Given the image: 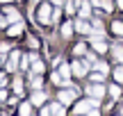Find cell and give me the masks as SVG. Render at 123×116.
Masks as SVG:
<instances>
[{
    "instance_id": "14",
    "label": "cell",
    "mask_w": 123,
    "mask_h": 116,
    "mask_svg": "<svg viewBox=\"0 0 123 116\" xmlns=\"http://www.w3.org/2000/svg\"><path fill=\"white\" fill-rule=\"evenodd\" d=\"M16 21H21V14L14 9H7V23H16Z\"/></svg>"
},
{
    "instance_id": "7",
    "label": "cell",
    "mask_w": 123,
    "mask_h": 116,
    "mask_svg": "<svg viewBox=\"0 0 123 116\" xmlns=\"http://www.w3.org/2000/svg\"><path fill=\"white\" fill-rule=\"evenodd\" d=\"M75 30H78L80 34H87V32H91V27H89V23L84 21V18H80V21H75Z\"/></svg>"
},
{
    "instance_id": "4",
    "label": "cell",
    "mask_w": 123,
    "mask_h": 116,
    "mask_svg": "<svg viewBox=\"0 0 123 116\" xmlns=\"http://www.w3.org/2000/svg\"><path fill=\"white\" fill-rule=\"evenodd\" d=\"M50 14H53L50 5H43V7L39 9V21H41V23H50Z\"/></svg>"
},
{
    "instance_id": "10",
    "label": "cell",
    "mask_w": 123,
    "mask_h": 116,
    "mask_svg": "<svg viewBox=\"0 0 123 116\" xmlns=\"http://www.w3.org/2000/svg\"><path fill=\"white\" fill-rule=\"evenodd\" d=\"M16 66H18V52H12V57H9V62H7V71H16Z\"/></svg>"
},
{
    "instance_id": "11",
    "label": "cell",
    "mask_w": 123,
    "mask_h": 116,
    "mask_svg": "<svg viewBox=\"0 0 123 116\" xmlns=\"http://www.w3.org/2000/svg\"><path fill=\"white\" fill-rule=\"evenodd\" d=\"M93 50H96V52H107V46H105V41L103 39H93Z\"/></svg>"
},
{
    "instance_id": "17",
    "label": "cell",
    "mask_w": 123,
    "mask_h": 116,
    "mask_svg": "<svg viewBox=\"0 0 123 116\" xmlns=\"http://www.w3.org/2000/svg\"><path fill=\"white\" fill-rule=\"evenodd\" d=\"M112 30H114L119 36H123V23H112Z\"/></svg>"
},
{
    "instance_id": "8",
    "label": "cell",
    "mask_w": 123,
    "mask_h": 116,
    "mask_svg": "<svg viewBox=\"0 0 123 116\" xmlns=\"http://www.w3.org/2000/svg\"><path fill=\"white\" fill-rule=\"evenodd\" d=\"M30 59H32V71L34 73H43V62H41L37 55H30Z\"/></svg>"
},
{
    "instance_id": "1",
    "label": "cell",
    "mask_w": 123,
    "mask_h": 116,
    "mask_svg": "<svg viewBox=\"0 0 123 116\" xmlns=\"http://www.w3.org/2000/svg\"><path fill=\"white\" fill-rule=\"evenodd\" d=\"M68 75H71V66H62V68H59V73H55V75H53V80H55V84L71 87V82H68Z\"/></svg>"
},
{
    "instance_id": "19",
    "label": "cell",
    "mask_w": 123,
    "mask_h": 116,
    "mask_svg": "<svg viewBox=\"0 0 123 116\" xmlns=\"http://www.w3.org/2000/svg\"><path fill=\"white\" fill-rule=\"evenodd\" d=\"M84 52H87V46H84V43H78V46H75V55H84Z\"/></svg>"
},
{
    "instance_id": "3",
    "label": "cell",
    "mask_w": 123,
    "mask_h": 116,
    "mask_svg": "<svg viewBox=\"0 0 123 116\" xmlns=\"http://www.w3.org/2000/svg\"><path fill=\"white\" fill-rule=\"evenodd\" d=\"M87 68H89V62H75L73 66H71V71L78 77H82V75H87Z\"/></svg>"
},
{
    "instance_id": "25",
    "label": "cell",
    "mask_w": 123,
    "mask_h": 116,
    "mask_svg": "<svg viewBox=\"0 0 123 116\" xmlns=\"http://www.w3.org/2000/svg\"><path fill=\"white\" fill-rule=\"evenodd\" d=\"M91 77H93V80H96V82H100V80H103V77H105V73H100V71H96V73H93V75H91Z\"/></svg>"
},
{
    "instance_id": "22",
    "label": "cell",
    "mask_w": 123,
    "mask_h": 116,
    "mask_svg": "<svg viewBox=\"0 0 123 116\" xmlns=\"http://www.w3.org/2000/svg\"><path fill=\"white\" fill-rule=\"evenodd\" d=\"M114 57L119 59V62H123V48H114Z\"/></svg>"
},
{
    "instance_id": "5",
    "label": "cell",
    "mask_w": 123,
    "mask_h": 116,
    "mask_svg": "<svg viewBox=\"0 0 123 116\" xmlns=\"http://www.w3.org/2000/svg\"><path fill=\"white\" fill-rule=\"evenodd\" d=\"M87 93L91 96V98H100V96L105 93V89H103L100 84H91V87H87Z\"/></svg>"
},
{
    "instance_id": "12",
    "label": "cell",
    "mask_w": 123,
    "mask_h": 116,
    "mask_svg": "<svg viewBox=\"0 0 123 116\" xmlns=\"http://www.w3.org/2000/svg\"><path fill=\"white\" fill-rule=\"evenodd\" d=\"M80 16H82V18H89V16H91V5H89V2H82V5H80Z\"/></svg>"
},
{
    "instance_id": "18",
    "label": "cell",
    "mask_w": 123,
    "mask_h": 116,
    "mask_svg": "<svg viewBox=\"0 0 123 116\" xmlns=\"http://www.w3.org/2000/svg\"><path fill=\"white\" fill-rule=\"evenodd\" d=\"M18 116H30V105H21V109H18Z\"/></svg>"
},
{
    "instance_id": "21",
    "label": "cell",
    "mask_w": 123,
    "mask_h": 116,
    "mask_svg": "<svg viewBox=\"0 0 123 116\" xmlns=\"http://www.w3.org/2000/svg\"><path fill=\"white\" fill-rule=\"evenodd\" d=\"M110 96H112V98H119V96H121V89H119V87H112V89H110Z\"/></svg>"
},
{
    "instance_id": "24",
    "label": "cell",
    "mask_w": 123,
    "mask_h": 116,
    "mask_svg": "<svg viewBox=\"0 0 123 116\" xmlns=\"http://www.w3.org/2000/svg\"><path fill=\"white\" fill-rule=\"evenodd\" d=\"M32 87H34V89H39V87H41V75L39 77H37V75L32 77Z\"/></svg>"
},
{
    "instance_id": "6",
    "label": "cell",
    "mask_w": 123,
    "mask_h": 116,
    "mask_svg": "<svg viewBox=\"0 0 123 116\" xmlns=\"http://www.w3.org/2000/svg\"><path fill=\"white\" fill-rule=\"evenodd\" d=\"M75 93H78V91H62L59 93V103H64V105H68V103H73V98H75Z\"/></svg>"
},
{
    "instance_id": "30",
    "label": "cell",
    "mask_w": 123,
    "mask_h": 116,
    "mask_svg": "<svg viewBox=\"0 0 123 116\" xmlns=\"http://www.w3.org/2000/svg\"><path fill=\"white\" fill-rule=\"evenodd\" d=\"M7 98V93H5V89H0V100H5Z\"/></svg>"
},
{
    "instance_id": "28",
    "label": "cell",
    "mask_w": 123,
    "mask_h": 116,
    "mask_svg": "<svg viewBox=\"0 0 123 116\" xmlns=\"http://www.w3.org/2000/svg\"><path fill=\"white\" fill-rule=\"evenodd\" d=\"M89 116H100V112H98L96 107H91V109H89Z\"/></svg>"
},
{
    "instance_id": "33",
    "label": "cell",
    "mask_w": 123,
    "mask_h": 116,
    "mask_svg": "<svg viewBox=\"0 0 123 116\" xmlns=\"http://www.w3.org/2000/svg\"><path fill=\"white\" fill-rule=\"evenodd\" d=\"M0 2H9V0H0Z\"/></svg>"
},
{
    "instance_id": "31",
    "label": "cell",
    "mask_w": 123,
    "mask_h": 116,
    "mask_svg": "<svg viewBox=\"0 0 123 116\" xmlns=\"http://www.w3.org/2000/svg\"><path fill=\"white\" fill-rule=\"evenodd\" d=\"M0 84H2V87H5V75H0Z\"/></svg>"
},
{
    "instance_id": "20",
    "label": "cell",
    "mask_w": 123,
    "mask_h": 116,
    "mask_svg": "<svg viewBox=\"0 0 123 116\" xmlns=\"http://www.w3.org/2000/svg\"><path fill=\"white\" fill-rule=\"evenodd\" d=\"M114 77L116 82H123V68H114Z\"/></svg>"
},
{
    "instance_id": "2",
    "label": "cell",
    "mask_w": 123,
    "mask_h": 116,
    "mask_svg": "<svg viewBox=\"0 0 123 116\" xmlns=\"http://www.w3.org/2000/svg\"><path fill=\"white\" fill-rule=\"evenodd\" d=\"M96 105H98V98H91V96H89V100H80V103L75 105V112L84 114V112H89L91 107H96Z\"/></svg>"
},
{
    "instance_id": "26",
    "label": "cell",
    "mask_w": 123,
    "mask_h": 116,
    "mask_svg": "<svg viewBox=\"0 0 123 116\" xmlns=\"http://www.w3.org/2000/svg\"><path fill=\"white\" fill-rule=\"evenodd\" d=\"M96 71H100V73H107V64H96Z\"/></svg>"
},
{
    "instance_id": "27",
    "label": "cell",
    "mask_w": 123,
    "mask_h": 116,
    "mask_svg": "<svg viewBox=\"0 0 123 116\" xmlns=\"http://www.w3.org/2000/svg\"><path fill=\"white\" fill-rule=\"evenodd\" d=\"M30 62H32L30 57H23V59H21V68H27V64H30Z\"/></svg>"
},
{
    "instance_id": "23",
    "label": "cell",
    "mask_w": 123,
    "mask_h": 116,
    "mask_svg": "<svg viewBox=\"0 0 123 116\" xmlns=\"http://www.w3.org/2000/svg\"><path fill=\"white\" fill-rule=\"evenodd\" d=\"M14 89H16V93H21V91H23V84H21V80H18V77L14 80Z\"/></svg>"
},
{
    "instance_id": "16",
    "label": "cell",
    "mask_w": 123,
    "mask_h": 116,
    "mask_svg": "<svg viewBox=\"0 0 123 116\" xmlns=\"http://www.w3.org/2000/svg\"><path fill=\"white\" fill-rule=\"evenodd\" d=\"M62 34H64V36H71V34H73V25H71V23H66V25L62 27Z\"/></svg>"
},
{
    "instance_id": "15",
    "label": "cell",
    "mask_w": 123,
    "mask_h": 116,
    "mask_svg": "<svg viewBox=\"0 0 123 116\" xmlns=\"http://www.w3.org/2000/svg\"><path fill=\"white\" fill-rule=\"evenodd\" d=\"M50 114L53 116H64V107H62V105H53V107H50Z\"/></svg>"
},
{
    "instance_id": "9",
    "label": "cell",
    "mask_w": 123,
    "mask_h": 116,
    "mask_svg": "<svg viewBox=\"0 0 123 116\" xmlns=\"http://www.w3.org/2000/svg\"><path fill=\"white\" fill-rule=\"evenodd\" d=\"M21 32H23V21H16V23H12V27H9L7 34L9 36H16V34H21Z\"/></svg>"
},
{
    "instance_id": "32",
    "label": "cell",
    "mask_w": 123,
    "mask_h": 116,
    "mask_svg": "<svg viewBox=\"0 0 123 116\" xmlns=\"http://www.w3.org/2000/svg\"><path fill=\"white\" fill-rule=\"evenodd\" d=\"M116 5H119V7L123 9V0H116Z\"/></svg>"
},
{
    "instance_id": "34",
    "label": "cell",
    "mask_w": 123,
    "mask_h": 116,
    "mask_svg": "<svg viewBox=\"0 0 123 116\" xmlns=\"http://www.w3.org/2000/svg\"><path fill=\"white\" fill-rule=\"evenodd\" d=\"M55 2H62V0H55Z\"/></svg>"
},
{
    "instance_id": "13",
    "label": "cell",
    "mask_w": 123,
    "mask_h": 116,
    "mask_svg": "<svg viewBox=\"0 0 123 116\" xmlns=\"http://www.w3.org/2000/svg\"><path fill=\"white\" fill-rule=\"evenodd\" d=\"M43 100H46V93H43V91H39V89H37V93L32 96V105H41Z\"/></svg>"
},
{
    "instance_id": "29",
    "label": "cell",
    "mask_w": 123,
    "mask_h": 116,
    "mask_svg": "<svg viewBox=\"0 0 123 116\" xmlns=\"http://www.w3.org/2000/svg\"><path fill=\"white\" fill-rule=\"evenodd\" d=\"M41 116H53V114H50V107H46L43 112H41Z\"/></svg>"
}]
</instances>
